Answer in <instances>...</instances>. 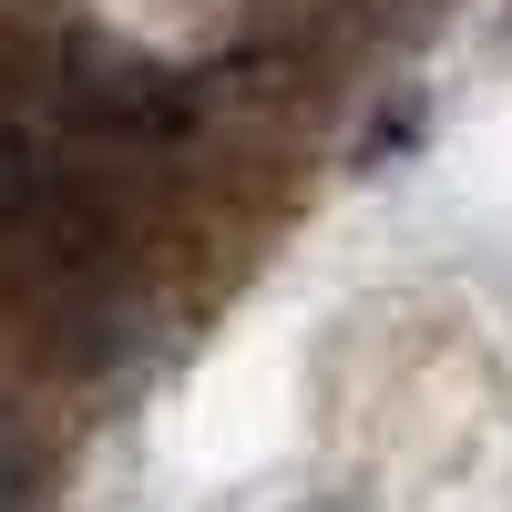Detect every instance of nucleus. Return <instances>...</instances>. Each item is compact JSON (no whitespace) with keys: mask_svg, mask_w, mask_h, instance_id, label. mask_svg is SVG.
I'll list each match as a JSON object with an SVG mask.
<instances>
[{"mask_svg":"<svg viewBox=\"0 0 512 512\" xmlns=\"http://www.w3.org/2000/svg\"><path fill=\"white\" fill-rule=\"evenodd\" d=\"M52 93L72 103V123L93 144H123V154H164V144L195 134V82L103 52L93 31H62L52 41Z\"/></svg>","mask_w":512,"mask_h":512,"instance_id":"obj_1","label":"nucleus"},{"mask_svg":"<svg viewBox=\"0 0 512 512\" xmlns=\"http://www.w3.org/2000/svg\"><path fill=\"white\" fill-rule=\"evenodd\" d=\"M62 175H72V164L41 144V134H21V123L0 113V236H11V246H31V226L52 216Z\"/></svg>","mask_w":512,"mask_h":512,"instance_id":"obj_2","label":"nucleus"}]
</instances>
